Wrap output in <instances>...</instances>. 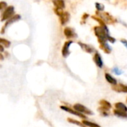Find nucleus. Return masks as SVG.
<instances>
[{
  "instance_id": "obj_10",
  "label": "nucleus",
  "mask_w": 127,
  "mask_h": 127,
  "mask_svg": "<svg viewBox=\"0 0 127 127\" xmlns=\"http://www.w3.org/2000/svg\"><path fill=\"white\" fill-rule=\"evenodd\" d=\"M112 89L117 92H124V93H127V86L124 85V84H117L115 86H112Z\"/></svg>"
},
{
  "instance_id": "obj_27",
  "label": "nucleus",
  "mask_w": 127,
  "mask_h": 127,
  "mask_svg": "<svg viewBox=\"0 0 127 127\" xmlns=\"http://www.w3.org/2000/svg\"><path fill=\"white\" fill-rule=\"evenodd\" d=\"M107 40H109V41L110 42H112V43H115V41H116V39H115V38L112 37L111 36H109V34L107 36Z\"/></svg>"
},
{
  "instance_id": "obj_30",
  "label": "nucleus",
  "mask_w": 127,
  "mask_h": 127,
  "mask_svg": "<svg viewBox=\"0 0 127 127\" xmlns=\"http://www.w3.org/2000/svg\"><path fill=\"white\" fill-rule=\"evenodd\" d=\"M4 50V47H3L2 45H0V53H1V52H3Z\"/></svg>"
},
{
  "instance_id": "obj_26",
  "label": "nucleus",
  "mask_w": 127,
  "mask_h": 127,
  "mask_svg": "<svg viewBox=\"0 0 127 127\" xmlns=\"http://www.w3.org/2000/svg\"><path fill=\"white\" fill-rule=\"evenodd\" d=\"M7 7V4L5 1H0V10L3 9H6Z\"/></svg>"
},
{
  "instance_id": "obj_14",
  "label": "nucleus",
  "mask_w": 127,
  "mask_h": 127,
  "mask_svg": "<svg viewBox=\"0 0 127 127\" xmlns=\"http://www.w3.org/2000/svg\"><path fill=\"white\" fill-rule=\"evenodd\" d=\"M99 43H100V49L103 50L106 54H110L111 53L112 48L106 42H99Z\"/></svg>"
},
{
  "instance_id": "obj_21",
  "label": "nucleus",
  "mask_w": 127,
  "mask_h": 127,
  "mask_svg": "<svg viewBox=\"0 0 127 127\" xmlns=\"http://www.w3.org/2000/svg\"><path fill=\"white\" fill-rule=\"evenodd\" d=\"M82 124L84 125V126H87V127H101L100 125L97 124H95V123H92V122H90V121H83Z\"/></svg>"
},
{
  "instance_id": "obj_24",
  "label": "nucleus",
  "mask_w": 127,
  "mask_h": 127,
  "mask_svg": "<svg viewBox=\"0 0 127 127\" xmlns=\"http://www.w3.org/2000/svg\"><path fill=\"white\" fill-rule=\"evenodd\" d=\"M112 72L114 73V74H115L116 75H121V74H122L124 72L121 70V69H119L118 67H115V68H112Z\"/></svg>"
},
{
  "instance_id": "obj_18",
  "label": "nucleus",
  "mask_w": 127,
  "mask_h": 127,
  "mask_svg": "<svg viewBox=\"0 0 127 127\" xmlns=\"http://www.w3.org/2000/svg\"><path fill=\"white\" fill-rule=\"evenodd\" d=\"M113 113L115 115L119 117V118H127V113L124 112H121L120 110L118 109H115L113 111Z\"/></svg>"
},
{
  "instance_id": "obj_20",
  "label": "nucleus",
  "mask_w": 127,
  "mask_h": 127,
  "mask_svg": "<svg viewBox=\"0 0 127 127\" xmlns=\"http://www.w3.org/2000/svg\"><path fill=\"white\" fill-rule=\"evenodd\" d=\"M10 42L4 38H1L0 37V45H2L3 47H5V48H9L10 46Z\"/></svg>"
},
{
  "instance_id": "obj_7",
  "label": "nucleus",
  "mask_w": 127,
  "mask_h": 127,
  "mask_svg": "<svg viewBox=\"0 0 127 127\" xmlns=\"http://www.w3.org/2000/svg\"><path fill=\"white\" fill-rule=\"evenodd\" d=\"M60 109L71 114V115H76V116H78L80 118H86V116L82 113H80V112H77V111H74L73 109H71V108L68 107V106H60Z\"/></svg>"
},
{
  "instance_id": "obj_9",
  "label": "nucleus",
  "mask_w": 127,
  "mask_h": 127,
  "mask_svg": "<svg viewBox=\"0 0 127 127\" xmlns=\"http://www.w3.org/2000/svg\"><path fill=\"white\" fill-rule=\"evenodd\" d=\"M100 105L101 106V107L99 109L100 112H106V111L110 109L111 107H112L111 103L109 102H108L107 100H101L100 101Z\"/></svg>"
},
{
  "instance_id": "obj_11",
  "label": "nucleus",
  "mask_w": 127,
  "mask_h": 127,
  "mask_svg": "<svg viewBox=\"0 0 127 127\" xmlns=\"http://www.w3.org/2000/svg\"><path fill=\"white\" fill-rule=\"evenodd\" d=\"M69 19H70V14H69V13L67 12V11H64V13L60 16V21L61 25H65L69 21Z\"/></svg>"
},
{
  "instance_id": "obj_1",
  "label": "nucleus",
  "mask_w": 127,
  "mask_h": 127,
  "mask_svg": "<svg viewBox=\"0 0 127 127\" xmlns=\"http://www.w3.org/2000/svg\"><path fill=\"white\" fill-rule=\"evenodd\" d=\"M95 33L98 38L99 42H106L107 40V36L109 35V31L105 29L102 26H95L94 28Z\"/></svg>"
},
{
  "instance_id": "obj_16",
  "label": "nucleus",
  "mask_w": 127,
  "mask_h": 127,
  "mask_svg": "<svg viewBox=\"0 0 127 127\" xmlns=\"http://www.w3.org/2000/svg\"><path fill=\"white\" fill-rule=\"evenodd\" d=\"M53 4L55 6V8H59V9H63L65 7V1L63 0H54Z\"/></svg>"
},
{
  "instance_id": "obj_29",
  "label": "nucleus",
  "mask_w": 127,
  "mask_h": 127,
  "mask_svg": "<svg viewBox=\"0 0 127 127\" xmlns=\"http://www.w3.org/2000/svg\"><path fill=\"white\" fill-rule=\"evenodd\" d=\"M88 17H89V14L88 13H84L82 18H83V19H86Z\"/></svg>"
},
{
  "instance_id": "obj_25",
  "label": "nucleus",
  "mask_w": 127,
  "mask_h": 127,
  "mask_svg": "<svg viewBox=\"0 0 127 127\" xmlns=\"http://www.w3.org/2000/svg\"><path fill=\"white\" fill-rule=\"evenodd\" d=\"M54 13L60 17L63 13H64V11L63 10V9H59V8H54Z\"/></svg>"
},
{
  "instance_id": "obj_3",
  "label": "nucleus",
  "mask_w": 127,
  "mask_h": 127,
  "mask_svg": "<svg viewBox=\"0 0 127 127\" xmlns=\"http://www.w3.org/2000/svg\"><path fill=\"white\" fill-rule=\"evenodd\" d=\"M97 15L100 18H101L104 21V22H106L108 24H114V23H115L117 22L116 19L115 17H113L108 12H103L102 13H100L99 12L97 11Z\"/></svg>"
},
{
  "instance_id": "obj_5",
  "label": "nucleus",
  "mask_w": 127,
  "mask_h": 127,
  "mask_svg": "<svg viewBox=\"0 0 127 127\" xmlns=\"http://www.w3.org/2000/svg\"><path fill=\"white\" fill-rule=\"evenodd\" d=\"M74 109L75 111H77V112L82 113V114H86V115H93V112L92 111H90L89 109H88L86 106H84L82 104L80 103H77L74 106Z\"/></svg>"
},
{
  "instance_id": "obj_13",
  "label": "nucleus",
  "mask_w": 127,
  "mask_h": 127,
  "mask_svg": "<svg viewBox=\"0 0 127 127\" xmlns=\"http://www.w3.org/2000/svg\"><path fill=\"white\" fill-rule=\"evenodd\" d=\"M78 45L81 47V48H82L83 51H85L87 52V53L91 54V53H92V52L94 51V48H93L92 46H90V45H87V44L83 43V42H78Z\"/></svg>"
},
{
  "instance_id": "obj_32",
  "label": "nucleus",
  "mask_w": 127,
  "mask_h": 127,
  "mask_svg": "<svg viewBox=\"0 0 127 127\" xmlns=\"http://www.w3.org/2000/svg\"></svg>"
},
{
  "instance_id": "obj_22",
  "label": "nucleus",
  "mask_w": 127,
  "mask_h": 127,
  "mask_svg": "<svg viewBox=\"0 0 127 127\" xmlns=\"http://www.w3.org/2000/svg\"><path fill=\"white\" fill-rule=\"evenodd\" d=\"M67 120H68V121L69 123L73 124H74V125H77V126H79V127H86V126H84L81 122L77 121H76V120H74V119H72V118H68Z\"/></svg>"
},
{
  "instance_id": "obj_23",
  "label": "nucleus",
  "mask_w": 127,
  "mask_h": 127,
  "mask_svg": "<svg viewBox=\"0 0 127 127\" xmlns=\"http://www.w3.org/2000/svg\"><path fill=\"white\" fill-rule=\"evenodd\" d=\"M95 7L97 8V10L98 11H103L104 10V5L100 4V3H98V2H96L95 3Z\"/></svg>"
},
{
  "instance_id": "obj_15",
  "label": "nucleus",
  "mask_w": 127,
  "mask_h": 127,
  "mask_svg": "<svg viewBox=\"0 0 127 127\" xmlns=\"http://www.w3.org/2000/svg\"><path fill=\"white\" fill-rule=\"evenodd\" d=\"M105 78H106V81H107L109 83L112 84V86H115V85L118 84V83H117V80H116L115 78H114L112 75H110V74H108V73H106V74H105Z\"/></svg>"
},
{
  "instance_id": "obj_17",
  "label": "nucleus",
  "mask_w": 127,
  "mask_h": 127,
  "mask_svg": "<svg viewBox=\"0 0 127 127\" xmlns=\"http://www.w3.org/2000/svg\"><path fill=\"white\" fill-rule=\"evenodd\" d=\"M115 106L116 108V109L120 110L121 112H127V107L126 106L125 104H124L123 103H116L115 104Z\"/></svg>"
},
{
  "instance_id": "obj_4",
  "label": "nucleus",
  "mask_w": 127,
  "mask_h": 127,
  "mask_svg": "<svg viewBox=\"0 0 127 127\" xmlns=\"http://www.w3.org/2000/svg\"><path fill=\"white\" fill-rule=\"evenodd\" d=\"M20 19H21V16H20L19 14H15L13 17H11L10 19H9L8 20H7V21L5 22V24L4 25V26L1 28V34H4V32H5V29H6L9 25H12L13 23H14V22H17V21H19V20H20Z\"/></svg>"
},
{
  "instance_id": "obj_6",
  "label": "nucleus",
  "mask_w": 127,
  "mask_h": 127,
  "mask_svg": "<svg viewBox=\"0 0 127 127\" xmlns=\"http://www.w3.org/2000/svg\"><path fill=\"white\" fill-rule=\"evenodd\" d=\"M73 43V42L71 40H68V41H66L63 46V48H62V55L63 57H67L69 54H70V51H69V48H70V45Z\"/></svg>"
},
{
  "instance_id": "obj_8",
  "label": "nucleus",
  "mask_w": 127,
  "mask_h": 127,
  "mask_svg": "<svg viewBox=\"0 0 127 127\" xmlns=\"http://www.w3.org/2000/svg\"><path fill=\"white\" fill-rule=\"evenodd\" d=\"M64 34L67 39H71L74 37H77V33L74 32V29L70 27H66L64 29Z\"/></svg>"
},
{
  "instance_id": "obj_19",
  "label": "nucleus",
  "mask_w": 127,
  "mask_h": 127,
  "mask_svg": "<svg viewBox=\"0 0 127 127\" xmlns=\"http://www.w3.org/2000/svg\"><path fill=\"white\" fill-rule=\"evenodd\" d=\"M92 18L93 19L96 20L97 22H98L100 24V26H102V27H103L105 29L108 30V28L106 27V24H105L104 21H103L101 18H100V17H99V16H92ZM108 31H109V30H108Z\"/></svg>"
},
{
  "instance_id": "obj_12",
  "label": "nucleus",
  "mask_w": 127,
  "mask_h": 127,
  "mask_svg": "<svg viewBox=\"0 0 127 127\" xmlns=\"http://www.w3.org/2000/svg\"><path fill=\"white\" fill-rule=\"evenodd\" d=\"M94 60H95L96 65H97L99 68H102V67H103V63L101 56H100V54L98 52H96V53H95V56H94Z\"/></svg>"
},
{
  "instance_id": "obj_28",
  "label": "nucleus",
  "mask_w": 127,
  "mask_h": 127,
  "mask_svg": "<svg viewBox=\"0 0 127 127\" xmlns=\"http://www.w3.org/2000/svg\"><path fill=\"white\" fill-rule=\"evenodd\" d=\"M121 42L125 45V47L127 48V40L124 39H121Z\"/></svg>"
},
{
  "instance_id": "obj_31",
  "label": "nucleus",
  "mask_w": 127,
  "mask_h": 127,
  "mask_svg": "<svg viewBox=\"0 0 127 127\" xmlns=\"http://www.w3.org/2000/svg\"><path fill=\"white\" fill-rule=\"evenodd\" d=\"M4 56L2 55V54H1V53H0V60H4Z\"/></svg>"
},
{
  "instance_id": "obj_2",
  "label": "nucleus",
  "mask_w": 127,
  "mask_h": 127,
  "mask_svg": "<svg viewBox=\"0 0 127 127\" xmlns=\"http://www.w3.org/2000/svg\"><path fill=\"white\" fill-rule=\"evenodd\" d=\"M14 7L10 5V6H7V7L1 13V16H0V20L1 22H4L8 20L9 19H10L11 17H13L15 14H14Z\"/></svg>"
}]
</instances>
